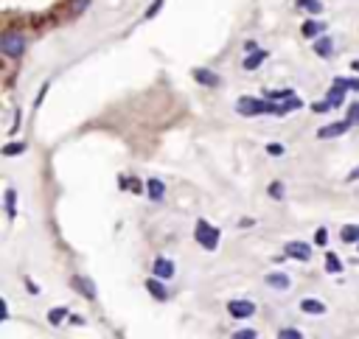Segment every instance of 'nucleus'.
<instances>
[{
    "label": "nucleus",
    "instance_id": "nucleus-1",
    "mask_svg": "<svg viewBox=\"0 0 359 339\" xmlns=\"http://www.w3.org/2000/svg\"><path fill=\"white\" fill-rule=\"evenodd\" d=\"M275 110H278V107H275L272 101H258V98H250V96L236 101V112L238 115H250V118L253 115H267V112L275 115Z\"/></svg>",
    "mask_w": 359,
    "mask_h": 339
},
{
    "label": "nucleus",
    "instance_id": "nucleus-2",
    "mask_svg": "<svg viewBox=\"0 0 359 339\" xmlns=\"http://www.w3.org/2000/svg\"><path fill=\"white\" fill-rule=\"evenodd\" d=\"M194 239L200 241V247L216 249L219 247V230L213 227V224H208L205 219H200V222H196V230H194Z\"/></svg>",
    "mask_w": 359,
    "mask_h": 339
},
{
    "label": "nucleus",
    "instance_id": "nucleus-3",
    "mask_svg": "<svg viewBox=\"0 0 359 339\" xmlns=\"http://www.w3.org/2000/svg\"><path fill=\"white\" fill-rule=\"evenodd\" d=\"M0 51L11 59H20L23 53H26V37H23V34H14V31L6 34V37L0 39Z\"/></svg>",
    "mask_w": 359,
    "mask_h": 339
},
{
    "label": "nucleus",
    "instance_id": "nucleus-4",
    "mask_svg": "<svg viewBox=\"0 0 359 339\" xmlns=\"http://www.w3.org/2000/svg\"><path fill=\"white\" fill-rule=\"evenodd\" d=\"M227 314L233 320H250L255 314V303L253 300H230L227 303Z\"/></svg>",
    "mask_w": 359,
    "mask_h": 339
},
{
    "label": "nucleus",
    "instance_id": "nucleus-5",
    "mask_svg": "<svg viewBox=\"0 0 359 339\" xmlns=\"http://www.w3.org/2000/svg\"><path fill=\"white\" fill-rule=\"evenodd\" d=\"M286 255L295 261H309L312 258V247H309L306 241H289L286 244Z\"/></svg>",
    "mask_w": 359,
    "mask_h": 339
},
{
    "label": "nucleus",
    "instance_id": "nucleus-6",
    "mask_svg": "<svg viewBox=\"0 0 359 339\" xmlns=\"http://www.w3.org/2000/svg\"><path fill=\"white\" fill-rule=\"evenodd\" d=\"M345 90H348V87H345V79H334V87L328 90V96H326V101L331 104V110H334V107H343Z\"/></svg>",
    "mask_w": 359,
    "mask_h": 339
},
{
    "label": "nucleus",
    "instance_id": "nucleus-7",
    "mask_svg": "<svg viewBox=\"0 0 359 339\" xmlns=\"http://www.w3.org/2000/svg\"><path fill=\"white\" fill-rule=\"evenodd\" d=\"M146 291L154 297V300H160V303L169 300V289L163 286V281H160V278H149V281H146Z\"/></svg>",
    "mask_w": 359,
    "mask_h": 339
},
{
    "label": "nucleus",
    "instance_id": "nucleus-8",
    "mask_svg": "<svg viewBox=\"0 0 359 339\" xmlns=\"http://www.w3.org/2000/svg\"><path fill=\"white\" fill-rule=\"evenodd\" d=\"M351 123L348 121H337V123H328V126H323V129H317V138L320 140H328V138H337V135H343L345 129H348Z\"/></svg>",
    "mask_w": 359,
    "mask_h": 339
},
{
    "label": "nucleus",
    "instance_id": "nucleus-9",
    "mask_svg": "<svg viewBox=\"0 0 359 339\" xmlns=\"http://www.w3.org/2000/svg\"><path fill=\"white\" fill-rule=\"evenodd\" d=\"M154 269V278H160V281H169V278H174V264H171L169 258H157L152 264Z\"/></svg>",
    "mask_w": 359,
    "mask_h": 339
},
{
    "label": "nucleus",
    "instance_id": "nucleus-10",
    "mask_svg": "<svg viewBox=\"0 0 359 339\" xmlns=\"http://www.w3.org/2000/svg\"><path fill=\"white\" fill-rule=\"evenodd\" d=\"M194 79L200 81V84H205V87H219V84H222V79H219L213 70H205V68L194 70Z\"/></svg>",
    "mask_w": 359,
    "mask_h": 339
},
{
    "label": "nucleus",
    "instance_id": "nucleus-11",
    "mask_svg": "<svg viewBox=\"0 0 359 339\" xmlns=\"http://www.w3.org/2000/svg\"><path fill=\"white\" fill-rule=\"evenodd\" d=\"M264 281H267V286H272V289H278V291H284V289L292 286L289 275H284V272H269Z\"/></svg>",
    "mask_w": 359,
    "mask_h": 339
},
{
    "label": "nucleus",
    "instance_id": "nucleus-12",
    "mask_svg": "<svg viewBox=\"0 0 359 339\" xmlns=\"http://www.w3.org/2000/svg\"><path fill=\"white\" fill-rule=\"evenodd\" d=\"M70 283H73V289H79L82 294L87 297V300H95V286H93V281H87V278L76 275V278H73V281H70Z\"/></svg>",
    "mask_w": 359,
    "mask_h": 339
},
{
    "label": "nucleus",
    "instance_id": "nucleus-13",
    "mask_svg": "<svg viewBox=\"0 0 359 339\" xmlns=\"http://www.w3.org/2000/svg\"><path fill=\"white\" fill-rule=\"evenodd\" d=\"M301 311L303 314H326V303L314 300V297H303V300H301Z\"/></svg>",
    "mask_w": 359,
    "mask_h": 339
},
{
    "label": "nucleus",
    "instance_id": "nucleus-14",
    "mask_svg": "<svg viewBox=\"0 0 359 339\" xmlns=\"http://www.w3.org/2000/svg\"><path fill=\"white\" fill-rule=\"evenodd\" d=\"M146 194H149V199H163V194H166V185L157 180V177H152V180H146Z\"/></svg>",
    "mask_w": 359,
    "mask_h": 339
},
{
    "label": "nucleus",
    "instance_id": "nucleus-15",
    "mask_svg": "<svg viewBox=\"0 0 359 339\" xmlns=\"http://www.w3.org/2000/svg\"><path fill=\"white\" fill-rule=\"evenodd\" d=\"M340 239L345 244H359V224H345V227L340 230Z\"/></svg>",
    "mask_w": 359,
    "mask_h": 339
},
{
    "label": "nucleus",
    "instance_id": "nucleus-16",
    "mask_svg": "<svg viewBox=\"0 0 359 339\" xmlns=\"http://www.w3.org/2000/svg\"><path fill=\"white\" fill-rule=\"evenodd\" d=\"M264 59H267V51H255V53H250V56H244L242 65H244V70H255Z\"/></svg>",
    "mask_w": 359,
    "mask_h": 339
},
{
    "label": "nucleus",
    "instance_id": "nucleus-17",
    "mask_svg": "<svg viewBox=\"0 0 359 339\" xmlns=\"http://www.w3.org/2000/svg\"><path fill=\"white\" fill-rule=\"evenodd\" d=\"M326 272L328 275H340V272H343V261H340L334 252H326Z\"/></svg>",
    "mask_w": 359,
    "mask_h": 339
},
{
    "label": "nucleus",
    "instance_id": "nucleus-18",
    "mask_svg": "<svg viewBox=\"0 0 359 339\" xmlns=\"http://www.w3.org/2000/svg\"><path fill=\"white\" fill-rule=\"evenodd\" d=\"M303 107V101L297 98V96H292V98H286L284 104L278 107V110H275V115H286V112H292V110H301Z\"/></svg>",
    "mask_w": 359,
    "mask_h": 339
},
{
    "label": "nucleus",
    "instance_id": "nucleus-19",
    "mask_svg": "<svg viewBox=\"0 0 359 339\" xmlns=\"http://www.w3.org/2000/svg\"><path fill=\"white\" fill-rule=\"evenodd\" d=\"M331 48H334V43L328 37H317L314 39V53L317 56H328V53H331Z\"/></svg>",
    "mask_w": 359,
    "mask_h": 339
},
{
    "label": "nucleus",
    "instance_id": "nucleus-20",
    "mask_svg": "<svg viewBox=\"0 0 359 339\" xmlns=\"http://www.w3.org/2000/svg\"><path fill=\"white\" fill-rule=\"evenodd\" d=\"M65 317H68V308H62V306H56V308L48 311V323H51V325H62Z\"/></svg>",
    "mask_w": 359,
    "mask_h": 339
},
{
    "label": "nucleus",
    "instance_id": "nucleus-21",
    "mask_svg": "<svg viewBox=\"0 0 359 339\" xmlns=\"http://www.w3.org/2000/svg\"><path fill=\"white\" fill-rule=\"evenodd\" d=\"M323 28H326L323 23H314V20H309V23H303V28H301V31H303V37H309V39H312V37H317V34L323 31Z\"/></svg>",
    "mask_w": 359,
    "mask_h": 339
},
{
    "label": "nucleus",
    "instance_id": "nucleus-22",
    "mask_svg": "<svg viewBox=\"0 0 359 339\" xmlns=\"http://www.w3.org/2000/svg\"><path fill=\"white\" fill-rule=\"evenodd\" d=\"M23 152H26V143H6L3 146L6 157H17V154H23Z\"/></svg>",
    "mask_w": 359,
    "mask_h": 339
},
{
    "label": "nucleus",
    "instance_id": "nucleus-23",
    "mask_svg": "<svg viewBox=\"0 0 359 339\" xmlns=\"http://www.w3.org/2000/svg\"><path fill=\"white\" fill-rule=\"evenodd\" d=\"M14 202H17V194L11 191H6V213H9V219H14Z\"/></svg>",
    "mask_w": 359,
    "mask_h": 339
},
{
    "label": "nucleus",
    "instance_id": "nucleus-24",
    "mask_svg": "<svg viewBox=\"0 0 359 339\" xmlns=\"http://www.w3.org/2000/svg\"><path fill=\"white\" fill-rule=\"evenodd\" d=\"M278 339H303V334L297 328H281L278 331Z\"/></svg>",
    "mask_w": 359,
    "mask_h": 339
},
{
    "label": "nucleus",
    "instance_id": "nucleus-25",
    "mask_svg": "<svg viewBox=\"0 0 359 339\" xmlns=\"http://www.w3.org/2000/svg\"><path fill=\"white\" fill-rule=\"evenodd\" d=\"M163 3H166V0H152V6H149V9H146V14H143V17H146V20H152V17H157V11L163 9Z\"/></svg>",
    "mask_w": 359,
    "mask_h": 339
},
{
    "label": "nucleus",
    "instance_id": "nucleus-26",
    "mask_svg": "<svg viewBox=\"0 0 359 339\" xmlns=\"http://www.w3.org/2000/svg\"><path fill=\"white\" fill-rule=\"evenodd\" d=\"M230 339H258V334H255L253 328H242V331H236Z\"/></svg>",
    "mask_w": 359,
    "mask_h": 339
},
{
    "label": "nucleus",
    "instance_id": "nucleus-27",
    "mask_svg": "<svg viewBox=\"0 0 359 339\" xmlns=\"http://www.w3.org/2000/svg\"><path fill=\"white\" fill-rule=\"evenodd\" d=\"M314 244H317V247H326V244H328V233H326V227H320V230L314 233Z\"/></svg>",
    "mask_w": 359,
    "mask_h": 339
},
{
    "label": "nucleus",
    "instance_id": "nucleus-28",
    "mask_svg": "<svg viewBox=\"0 0 359 339\" xmlns=\"http://www.w3.org/2000/svg\"><path fill=\"white\" fill-rule=\"evenodd\" d=\"M269 196H272V199H284V185H281V182H272V185H269Z\"/></svg>",
    "mask_w": 359,
    "mask_h": 339
},
{
    "label": "nucleus",
    "instance_id": "nucleus-29",
    "mask_svg": "<svg viewBox=\"0 0 359 339\" xmlns=\"http://www.w3.org/2000/svg\"><path fill=\"white\" fill-rule=\"evenodd\" d=\"M284 152H286V149L281 146V143H269V146H267V154H269V157H281Z\"/></svg>",
    "mask_w": 359,
    "mask_h": 339
},
{
    "label": "nucleus",
    "instance_id": "nucleus-30",
    "mask_svg": "<svg viewBox=\"0 0 359 339\" xmlns=\"http://www.w3.org/2000/svg\"><path fill=\"white\" fill-rule=\"evenodd\" d=\"M348 123H356L359 121V104H351V110H348V118H345Z\"/></svg>",
    "mask_w": 359,
    "mask_h": 339
},
{
    "label": "nucleus",
    "instance_id": "nucleus-31",
    "mask_svg": "<svg viewBox=\"0 0 359 339\" xmlns=\"http://www.w3.org/2000/svg\"><path fill=\"white\" fill-rule=\"evenodd\" d=\"M312 110L314 112H328V110H331V104H328V101H317V104H312Z\"/></svg>",
    "mask_w": 359,
    "mask_h": 339
},
{
    "label": "nucleus",
    "instance_id": "nucleus-32",
    "mask_svg": "<svg viewBox=\"0 0 359 339\" xmlns=\"http://www.w3.org/2000/svg\"><path fill=\"white\" fill-rule=\"evenodd\" d=\"M244 51H247V53H255V51H261V48L253 43V39H247V43H244Z\"/></svg>",
    "mask_w": 359,
    "mask_h": 339
},
{
    "label": "nucleus",
    "instance_id": "nucleus-33",
    "mask_svg": "<svg viewBox=\"0 0 359 339\" xmlns=\"http://www.w3.org/2000/svg\"><path fill=\"white\" fill-rule=\"evenodd\" d=\"M345 87H348V90H356V93H359V79H345Z\"/></svg>",
    "mask_w": 359,
    "mask_h": 339
},
{
    "label": "nucleus",
    "instance_id": "nucleus-34",
    "mask_svg": "<svg viewBox=\"0 0 359 339\" xmlns=\"http://www.w3.org/2000/svg\"><path fill=\"white\" fill-rule=\"evenodd\" d=\"M45 93H48V84H43V90H39V96H37V107L43 104V98H45Z\"/></svg>",
    "mask_w": 359,
    "mask_h": 339
},
{
    "label": "nucleus",
    "instance_id": "nucleus-35",
    "mask_svg": "<svg viewBox=\"0 0 359 339\" xmlns=\"http://www.w3.org/2000/svg\"><path fill=\"white\" fill-rule=\"evenodd\" d=\"M26 286H28V291H31V294H37V291H39V289H37V283H34V281H26Z\"/></svg>",
    "mask_w": 359,
    "mask_h": 339
},
{
    "label": "nucleus",
    "instance_id": "nucleus-36",
    "mask_svg": "<svg viewBox=\"0 0 359 339\" xmlns=\"http://www.w3.org/2000/svg\"><path fill=\"white\" fill-rule=\"evenodd\" d=\"M354 180H359V165H356V168L348 174V182H354Z\"/></svg>",
    "mask_w": 359,
    "mask_h": 339
},
{
    "label": "nucleus",
    "instance_id": "nucleus-37",
    "mask_svg": "<svg viewBox=\"0 0 359 339\" xmlns=\"http://www.w3.org/2000/svg\"><path fill=\"white\" fill-rule=\"evenodd\" d=\"M351 68H354V70H356V73H359V59H356V62H351Z\"/></svg>",
    "mask_w": 359,
    "mask_h": 339
}]
</instances>
